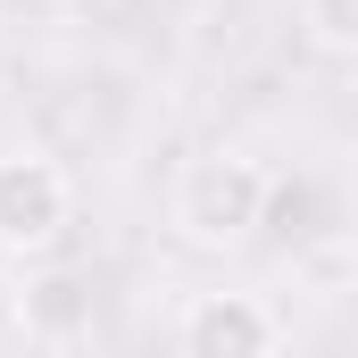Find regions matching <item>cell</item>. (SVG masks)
Instances as JSON below:
<instances>
[{
  "label": "cell",
  "mask_w": 358,
  "mask_h": 358,
  "mask_svg": "<svg viewBox=\"0 0 358 358\" xmlns=\"http://www.w3.org/2000/svg\"><path fill=\"white\" fill-rule=\"evenodd\" d=\"M267 208H275V176L250 150H200L176 176V200H167V217L192 250H242L267 225Z\"/></svg>",
  "instance_id": "6da1fadb"
},
{
  "label": "cell",
  "mask_w": 358,
  "mask_h": 358,
  "mask_svg": "<svg viewBox=\"0 0 358 358\" xmlns=\"http://www.w3.org/2000/svg\"><path fill=\"white\" fill-rule=\"evenodd\" d=\"M76 225V176L50 150H0V259H50Z\"/></svg>",
  "instance_id": "7a4b0ae2"
},
{
  "label": "cell",
  "mask_w": 358,
  "mask_h": 358,
  "mask_svg": "<svg viewBox=\"0 0 358 358\" xmlns=\"http://www.w3.org/2000/svg\"><path fill=\"white\" fill-rule=\"evenodd\" d=\"M292 342V325L275 317L259 292H192L176 317V350L183 358H275Z\"/></svg>",
  "instance_id": "3957f363"
},
{
  "label": "cell",
  "mask_w": 358,
  "mask_h": 358,
  "mask_svg": "<svg viewBox=\"0 0 358 358\" xmlns=\"http://www.w3.org/2000/svg\"><path fill=\"white\" fill-rule=\"evenodd\" d=\"M300 25L325 59H350L358 50V0H300Z\"/></svg>",
  "instance_id": "277c9868"
},
{
  "label": "cell",
  "mask_w": 358,
  "mask_h": 358,
  "mask_svg": "<svg viewBox=\"0 0 358 358\" xmlns=\"http://www.w3.org/2000/svg\"><path fill=\"white\" fill-rule=\"evenodd\" d=\"M8 342H25V275H17V259H0V350Z\"/></svg>",
  "instance_id": "5b68a950"
}]
</instances>
